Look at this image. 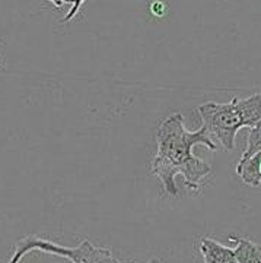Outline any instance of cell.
<instances>
[{"label": "cell", "mask_w": 261, "mask_h": 263, "mask_svg": "<svg viewBox=\"0 0 261 263\" xmlns=\"http://www.w3.org/2000/svg\"><path fill=\"white\" fill-rule=\"evenodd\" d=\"M205 127L213 141H217L222 148L232 151L235 148L236 133L243 127H252L261 120V92L248 98L233 97L229 103L219 104L209 101L197 108Z\"/></svg>", "instance_id": "7a4b0ae2"}, {"label": "cell", "mask_w": 261, "mask_h": 263, "mask_svg": "<svg viewBox=\"0 0 261 263\" xmlns=\"http://www.w3.org/2000/svg\"><path fill=\"white\" fill-rule=\"evenodd\" d=\"M236 174L247 186L258 187L261 184V149L251 157H241L236 165Z\"/></svg>", "instance_id": "5b68a950"}, {"label": "cell", "mask_w": 261, "mask_h": 263, "mask_svg": "<svg viewBox=\"0 0 261 263\" xmlns=\"http://www.w3.org/2000/svg\"><path fill=\"white\" fill-rule=\"evenodd\" d=\"M261 149V120L257 122L252 127H250L248 139H247V146L243 154V158L251 157L257 151Z\"/></svg>", "instance_id": "52a82bcc"}, {"label": "cell", "mask_w": 261, "mask_h": 263, "mask_svg": "<svg viewBox=\"0 0 261 263\" xmlns=\"http://www.w3.org/2000/svg\"><path fill=\"white\" fill-rule=\"evenodd\" d=\"M2 67H3V60L0 59V69H2Z\"/></svg>", "instance_id": "8fae6325"}, {"label": "cell", "mask_w": 261, "mask_h": 263, "mask_svg": "<svg viewBox=\"0 0 261 263\" xmlns=\"http://www.w3.org/2000/svg\"><path fill=\"white\" fill-rule=\"evenodd\" d=\"M205 145L210 151L217 145L205 127L196 132L186 129L183 114L174 113L159 124L156 132V154L152 160L150 170L158 177L168 195L177 196L175 176L184 177L187 187L200 190V184L210 174V165L194 155L193 148Z\"/></svg>", "instance_id": "6da1fadb"}, {"label": "cell", "mask_w": 261, "mask_h": 263, "mask_svg": "<svg viewBox=\"0 0 261 263\" xmlns=\"http://www.w3.org/2000/svg\"><path fill=\"white\" fill-rule=\"evenodd\" d=\"M198 249L203 254L205 263H238L232 247H226L213 238H202Z\"/></svg>", "instance_id": "277c9868"}, {"label": "cell", "mask_w": 261, "mask_h": 263, "mask_svg": "<svg viewBox=\"0 0 261 263\" xmlns=\"http://www.w3.org/2000/svg\"><path fill=\"white\" fill-rule=\"evenodd\" d=\"M148 263H160V262H159V259H156V257H155V259H152V260H149Z\"/></svg>", "instance_id": "30bf717a"}, {"label": "cell", "mask_w": 261, "mask_h": 263, "mask_svg": "<svg viewBox=\"0 0 261 263\" xmlns=\"http://www.w3.org/2000/svg\"><path fill=\"white\" fill-rule=\"evenodd\" d=\"M115 263H120V262H115Z\"/></svg>", "instance_id": "7c38bea8"}, {"label": "cell", "mask_w": 261, "mask_h": 263, "mask_svg": "<svg viewBox=\"0 0 261 263\" xmlns=\"http://www.w3.org/2000/svg\"><path fill=\"white\" fill-rule=\"evenodd\" d=\"M228 240L233 245L238 263H261V245L236 234H231Z\"/></svg>", "instance_id": "8992f818"}, {"label": "cell", "mask_w": 261, "mask_h": 263, "mask_svg": "<svg viewBox=\"0 0 261 263\" xmlns=\"http://www.w3.org/2000/svg\"><path fill=\"white\" fill-rule=\"evenodd\" d=\"M51 5H54L56 8H62L63 5H66V3H73V0H48Z\"/></svg>", "instance_id": "9c48e42d"}, {"label": "cell", "mask_w": 261, "mask_h": 263, "mask_svg": "<svg viewBox=\"0 0 261 263\" xmlns=\"http://www.w3.org/2000/svg\"><path fill=\"white\" fill-rule=\"evenodd\" d=\"M86 0H73V3H72V8H70V10L66 13V16L63 18V24H67L69 21H72V19L75 18L76 15H77V12H79V9L82 8V5H84Z\"/></svg>", "instance_id": "ba28073f"}, {"label": "cell", "mask_w": 261, "mask_h": 263, "mask_svg": "<svg viewBox=\"0 0 261 263\" xmlns=\"http://www.w3.org/2000/svg\"><path fill=\"white\" fill-rule=\"evenodd\" d=\"M44 252V253L57 254L69 259L72 263H115L111 250L99 247L91 243L89 240H84L81 245L75 247H67L53 243L46 238H39L35 235H29L19 240L15 245V250L10 256L9 263H19L24 256L31 252Z\"/></svg>", "instance_id": "3957f363"}]
</instances>
